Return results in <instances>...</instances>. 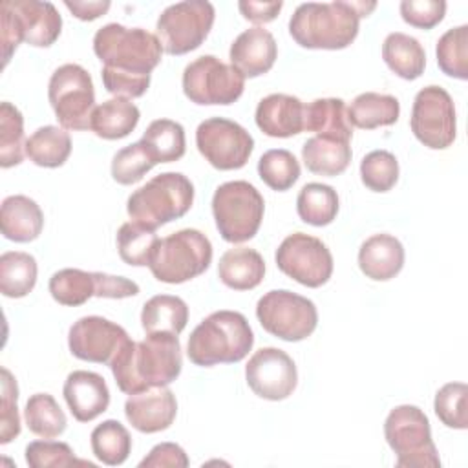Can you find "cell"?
<instances>
[{"instance_id": "cell-1", "label": "cell", "mask_w": 468, "mask_h": 468, "mask_svg": "<svg viewBox=\"0 0 468 468\" xmlns=\"http://www.w3.org/2000/svg\"><path fill=\"white\" fill-rule=\"evenodd\" d=\"M183 366L181 344L172 333H148L144 340H130L113 358L110 369L117 388L133 395L150 388L172 384Z\"/></svg>"}, {"instance_id": "cell-2", "label": "cell", "mask_w": 468, "mask_h": 468, "mask_svg": "<svg viewBox=\"0 0 468 468\" xmlns=\"http://www.w3.org/2000/svg\"><path fill=\"white\" fill-rule=\"evenodd\" d=\"M375 7V2L300 4L289 20V33L307 49H344L356 38L360 18Z\"/></svg>"}, {"instance_id": "cell-3", "label": "cell", "mask_w": 468, "mask_h": 468, "mask_svg": "<svg viewBox=\"0 0 468 468\" xmlns=\"http://www.w3.org/2000/svg\"><path fill=\"white\" fill-rule=\"evenodd\" d=\"M254 344L247 318L238 311H216L203 318L188 336L186 355L192 364L210 367L243 360Z\"/></svg>"}, {"instance_id": "cell-4", "label": "cell", "mask_w": 468, "mask_h": 468, "mask_svg": "<svg viewBox=\"0 0 468 468\" xmlns=\"http://www.w3.org/2000/svg\"><path fill=\"white\" fill-rule=\"evenodd\" d=\"M93 51L106 68L133 75H150L161 62L159 38L143 27H126L117 22L97 29Z\"/></svg>"}, {"instance_id": "cell-5", "label": "cell", "mask_w": 468, "mask_h": 468, "mask_svg": "<svg viewBox=\"0 0 468 468\" xmlns=\"http://www.w3.org/2000/svg\"><path fill=\"white\" fill-rule=\"evenodd\" d=\"M192 203V181L181 172H163L130 194L126 210L133 221L155 230L183 218Z\"/></svg>"}, {"instance_id": "cell-6", "label": "cell", "mask_w": 468, "mask_h": 468, "mask_svg": "<svg viewBox=\"0 0 468 468\" xmlns=\"http://www.w3.org/2000/svg\"><path fill=\"white\" fill-rule=\"evenodd\" d=\"M212 261V243L197 229H181L159 239L150 271L163 283H185L203 274Z\"/></svg>"}, {"instance_id": "cell-7", "label": "cell", "mask_w": 468, "mask_h": 468, "mask_svg": "<svg viewBox=\"0 0 468 468\" xmlns=\"http://www.w3.org/2000/svg\"><path fill=\"white\" fill-rule=\"evenodd\" d=\"M384 435L400 468H439L441 459L431 441L426 413L411 404L393 408L384 422Z\"/></svg>"}, {"instance_id": "cell-8", "label": "cell", "mask_w": 468, "mask_h": 468, "mask_svg": "<svg viewBox=\"0 0 468 468\" xmlns=\"http://www.w3.org/2000/svg\"><path fill=\"white\" fill-rule=\"evenodd\" d=\"M265 212L263 196L249 181H227L212 196V214L221 238L243 243L256 236Z\"/></svg>"}, {"instance_id": "cell-9", "label": "cell", "mask_w": 468, "mask_h": 468, "mask_svg": "<svg viewBox=\"0 0 468 468\" xmlns=\"http://www.w3.org/2000/svg\"><path fill=\"white\" fill-rule=\"evenodd\" d=\"M48 99L64 130H88L95 110V90L90 73L79 64L58 66L48 84Z\"/></svg>"}, {"instance_id": "cell-10", "label": "cell", "mask_w": 468, "mask_h": 468, "mask_svg": "<svg viewBox=\"0 0 468 468\" xmlns=\"http://www.w3.org/2000/svg\"><path fill=\"white\" fill-rule=\"evenodd\" d=\"M216 11L210 2L186 0L168 5L157 18L155 37L168 55L197 49L214 26Z\"/></svg>"}, {"instance_id": "cell-11", "label": "cell", "mask_w": 468, "mask_h": 468, "mask_svg": "<svg viewBox=\"0 0 468 468\" xmlns=\"http://www.w3.org/2000/svg\"><path fill=\"white\" fill-rule=\"evenodd\" d=\"M256 316L267 333L285 342H300L311 336L318 324L316 305L287 289L265 292L256 303Z\"/></svg>"}, {"instance_id": "cell-12", "label": "cell", "mask_w": 468, "mask_h": 468, "mask_svg": "<svg viewBox=\"0 0 468 468\" xmlns=\"http://www.w3.org/2000/svg\"><path fill=\"white\" fill-rule=\"evenodd\" d=\"M245 88V77L214 55L192 60L183 71V91L194 104H232Z\"/></svg>"}, {"instance_id": "cell-13", "label": "cell", "mask_w": 468, "mask_h": 468, "mask_svg": "<svg viewBox=\"0 0 468 468\" xmlns=\"http://www.w3.org/2000/svg\"><path fill=\"white\" fill-rule=\"evenodd\" d=\"M278 269L294 282L316 289L333 274V256L327 245L305 232L289 234L276 249Z\"/></svg>"}, {"instance_id": "cell-14", "label": "cell", "mask_w": 468, "mask_h": 468, "mask_svg": "<svg viewBox=\"0 0 468 468\" xmlns=\"http://www.w3.org/2000/svg\"><path fill=\"white\" fill-rule=\"evenodd\" d=\"M410 126L413 135L431 150H444L455 141L457 121L450 93L441 86L422 88L413 101Z\"/></svg>"}, {"instance_id": "cell-15", "label": "cell", "mask_w": 468, "mask_h": 468, "mask_svg": "<svg viewBox=\"0 0 468 468\" xmlns=\"http://www.w3.org/2000/svg\"><path fill=\"white\" fill-rule=\"evenodd\" d=\"M196 146L214 168L238 170L247 165L254 139L241 124L225 117H210L199 122Z\"/></svg>"}, {"instance_id": "cell-16", "label": "cell", "mask_w": 468, "mask_h": 468, "mask_svg": "<svg viewBox=\"0 0 468 468\" xmlns=\"http://www.w3.org/2000/svg\"><path fill=\"white\" fill-rule=\"evenodd\" d=\"M128 342L130 336L119 324L97 314L79 318L68 333V346L75 358L106 366Z\"/></svg>"}, {"instance_id": "cell-17", "label": "cell", "mask_w": 468, "mask_h": 468, "mask_svg": "<svg viewBox=\"0 0 468 468\" xmlns=\"http://www.w3.org/2000/svg\"><path fill=\"white\" fill-rule=\"evenodd\" d=\"M245 378L260 399L283 400L296 389L298 371L283 349L261 347L249 358Z\"/></svg>"}, {"instance_id": "cell-18", "label": "cell", "mask_w": 468, "mask_h": 468, "mask_svg": "<svg viewBox=\"0 0 468 468\" xmlns=\"http://www.w3.org/2000/svg\"><path fill=\"white\" fill-rule=\"evenodd\" d=\"M176 413L177 400L166 386L133 393L124 402V415L128 422L141 433H157L170 428Z\"/></svg>"}, {"instance_id": "cell-19", "label": "cell", "mask_w": 468, "mask_h": 468, "mask_svg": "<svg viewBox=\"0 0 468 468\" xmlns=\"http://www.w3.org/2000/svg\"><path fill=\"white\" fill-rule=\"evenodd\" d=\"M2 5L11 11L24 42L29 46L49 48L60 37L62 16L51 2L4 0Z\"/></svg>"}, {"instance_id": "cell-20", "label": "cell", "mask_w": 468, "mask_h": 468, "mask_svg": "<svg viewBox=\"0 0 468 468\" xmlns=\"http://www.w3.org/2000/svg\"><path fill=\"white\" fill-rule=\"evenodd\" d=\"M64 400L79 422H90L110 406V389L106 380L93 371L77 369L66 377L62 388Z\"/></svg>"}, {"instance_id": "cell-21", "label": "cell", "mask_w": 468, "mask_h": 468, "mask_svg": "<svg viewBox=\"0 0 468 468\" xmlns=\"http://www.w3.org/2000/svg\"><path fill=\"white\" fill-rule=\"evenodd\" d=\"M278 55V46L271 31L256 26L239 33L230 44V64L249 79L267 73Z\"/></svg>"}, {"instance_id": "cell-22", "label": "cell", "mask_w": 468, "mask_h": 468, "mask_svg": "<svg viewBox=\"0 0 468 468\" xmlns=\"http://www.w3.org/2000/svg\"><path fill=\"white\" fill-rule=\"evenodd\" d=\"M305 104L287 93H271L263 97L254 113L256 126L269 137H292L303 132Z\"/></svg>"}, {"instance_id": "cell-23", "label": "cell", "mask_w": 468, "mask_h": 468, "mask_svg": "<svg viewBox=\"0 0 468 468\" xmlns=\"http://www.w3.org/2000/svg\"><path fill=\"white\" fill-rule=\"evenodd\" d=\"M358 267L369 280H391L404 267V247L391 234H373L358 249Z\"/></svg>"}, {"instance_id": "cell-24", "label": "cell", "mask_w": 468, "mask_h": 468, "mask_svg": "<svg viewBox=\"0 0 468 468\" xmlns=\"http://www.w3.org/2000/svg\"><path fill=\"white\" fill-rule=\"evenodd\" d=\"M44 227V214L35 199L15 194L2 201L0 229L4 238L15 243H27L40 236Z\"/></svg>"}, {"instance_id": "cell-25", "label": "cell", "mask_w": 468, "mask_h": 468, "mask_svg": "<svg viewBox=\"0 0 468 468\" xmlns=\"http://www.w3.org/2000/svg\"><path fill=\"white\" fill-rule=\"evenodd\" d=\"M218 276L229 289L250 291L261 283L265 276V261L254 249L232 247L221 254Z\"/></svg>"}, {"instance_id": "cell-26", "label": "cell", "mask_w": 468, "mask_h": 468, "mask_svg": "<svg viewBox=\"0 0 468 468\" xmlns=\"http://www.w3.org/2000/svg\"><path fill=\"white\" fill-rule=\"evenodd\" d=\"M303 130L314 132L320 137L349 143L353 137V126L347 119L346 102L336 97H325L305 104Z\"/></svg>"}, {"instance_id": "cell-27", "label": "cell", "mask_w": 468, "mask_h": 468, "mask_svg": "<svg viewBox=\"0 0 468 468\" xmlns=\"http://www.w3.org/2000/svg\"><path fill=\"white\" fill-rule=\"evenodd\" d=\"M139 117V108L130 99L113 97L95 106L90 119V130L101 139H122L135 130Z\"/></svg>"}, {"instance_id": "cell-28", "label": "cell", "mask_w": 468, "mask_h": 468, "mask_svg": "<svg viewBox=\"0 0 468 468\" xmlns=\"http://www.w3.org/2000/svg\"><path fill=\"white\" fill-rule=\"evenodd\" d=\"M382 58L386 66L404 80H415L424 73L426 53L415 37L393 31L384 38Z\"/></svg>"}, {"instance_id": "cell-29", "label": "cell", "mask_w": 468, "mask_h": 468, "mask_svg": "<svg viewBox=\"0 0 468 468\" xmlns=\"http://www.w3.org/2000/svg\"><path fill=\"white\" fill-rule=\"evenodd\" d=\"M351 146L347 141H336L329 137H309L302 146V161L309 172L318 176H338L351 161Z\"/></svg>"}, {"instance_id": "cell-30", "label": "cell", "mask_w": 468, "mask_h": 468, "mask_svg": "<svg viewBox=\"0 0 468 468\" xmlns=\"http://www.w3.org/2000/svg\"><path fill=\"white\" fill-rule=\"evenodd\" d=\"M400 104L397 97L377 93V91H364L356 95L347 108V119L351 126L362 130H375L378 126H391L399 121Z\"/></svg>"}, {"instance_id": "cell-31", "label": "cell", "mask_w": 468, "mask_h": 468, "mask_svg": "<svg viewBox=\"0 0 468 468\" xmlns=\"http://www.w3.org/2000/svg\"><path fill=\"white\" fill-rule=\"evenodd\" d=\"M188 322V305L172 294L152 296L141 311V325L148 333L179 335Z\"/></svg>"}, {"instance_id": "cell-32", "label": "cell", "mask_w": 468, "mask_h": 468, "mask_svg": "<svg viewBox=\"0 0 468 468\" xmlns=\"http://www.w3.org/2000/svg\"><path fill=\"white\" fill-rule=\"evenodd\" d=\"M71 154V137L64 128L46 124L35 130L26 141V155L37 166H62Z\"/></svg>"}, {"instance_id": "cell-33", "label": "cell", "mask_w": 468, "mask_h": 468, "mask_svg": "<svg viewBox=\"0 0 468 468\" xmlns=\"http://www.w3.org/2000/svg\"><path fill=\"white\" fill-rule=\"evenodd\" d=\"M141 143L155 163H174L185 155V128L172 119H155L144 130Z\"/></svg>"}, {"instance_id": "cell-34", "label": "cell", "mask_w": 468, "mask_h": 468, "mask_svg": "<svg viewBox=\"0 0 468 468\" xmlns=\"http://www.w3.org/2000/svg\"><path fill=\"white\" fill-rule=\"evenodd\" d=\"M37 260L22 250L0 256V291L7 298H24L37 283Z\"/></svg>"}, {"instance_id": "cell-35", "label": "cell", "mask_w": 468, "mask_h": 468, "mask_svg": "<svg viewBox=\"0 0 468 468\" xmlns=\"http://www.w3.org/2000/svg\"><path fill=\"white\" fill-rule=\"evenodd\" d=\"M296 212L303 223L325 227L333 223L338 214V194L329 185L307 183L298 192Z\"/></svg>"}, {"instance_id": "cell-36", "label": "cell", "mask_w": 468, "mask_h": 468, "mask_svg": "<svg viewBox=\"0 0 468 468\" xmlns=\"http://www.w3.org/2000/svg\"><path fill=\"white\" fill-rule=\"evenodd\" d=\"M90 442L93 455L108 466L122 464L132 452L130 431L115 419L97 424L90 435Z\"/></svg>"}, {"instance_id": "cell-37", "label": "cell", "mask_w": 468, "mask_h": 468, "mask_svg": "<svg viewBox=\"0 0 468 468\" xmlns=\"http://www.w3.org/2000/svg\"><path fill=\"white\" fill-rule=\"evenodd\" d=\"M26 426L31 433L42 439H55L64 433L68 419L58 402L49 393H35L24 408Z\"/></svg>"}, {"instance_id": "cell-38", "label": "cell", "mask_w": 468, "mask_h": 468, "mask_svg": "<svg viewBox=\"0 0 468 468\" xmlns=\"http://www.w3.org/2000/svg\"><path fill=\"white\" fill-rule=\"evenodd\" d=\"M159 238L154 229H148L137 221H126L117 230V250L126 265L144 267L155 252Z\"/></svg>"}, {"instance_id": "cell-39", "label": "cell", "mask_w": 468, "mask_h": 468, "mask_svg": "<svg viewBox=\"0 0 468 468\" xmlns=\"http://www.w3.org/2000/svg\"><path fill=\"white\" fill-rule=\"evenodd\" d=\"M95 272H86L82 269H60L49 278V292L53 300L68 307L86 303L95 296Z\"/></svg>"}, {"instance_id": "cell-40", "label": "cell", "mask_w": 468, "mask_h": 468, "mask_svg": "<svg viewBox=\"0 0 468 468\" xmlns=\"http://www.w3.org/2000/svg\"><path fill=\"white\" fill-rule=\"evenodd\" d=\"M24 155V117L15 104L4 101L0 104V166L11 168L20 165Z\"/></svg>"}, {"instance_id": "cell-41", "label": "cell", "mask_w": 468, "mask_h": 468, "mask_svg": "<svg viewBox=\"0 0 468 468\" xmlns=\"http://www.w3.org/2000/svg\"><path fill=\"white\" fill-rule=\"evenodd\" d=\"M437 64L448 77L466 80L468 79V26H457L448 29L435 48Z\"/></svg>"}, {"instance_id": "cell-42", "label": "cell", "mask_w": 468, "mask_h": 468, "mask_svg": "<svg viewBox=\"0 0 468 468\" xmlns=\"http://www.w3.org/2000/svg\"><path fill=\"white\" fill-rule=\"evenodd\" d=\"M258 176L269 188L276 192H285L298 181L300 163L289 150L272 148L260 157Z\"/></svg>"}, {"instance_id": "cell-43", "label": "cell", "mask_w": 468, "mask_h": 468, "mask_svg": "<svg viewBox=\"0 0 468 468\" xmlns=\"http://www.w3.org/2000/svg\"><path fill=\"white\" fill-rule=\"evenodd\" d=\"M360 179L373 192H388L399 181V161L388 150H373L360 161Z\"/></svg>"}, {"instance_id": "cell-44", "label": "cell", "mask_w": 468, "mask_h": 468, "mask_svg": "<svg viewBox=\"0 0 468 468\" xmlns=\"http://www.w3.org/2000/svg\"><path fill=\"white\" fill-rule=\"evenodd\" d=\"M157 163L141 141L121 148L112 159V177L119 185H133L144 177Z\"/></svg>"}, {"instance_id": "cell-45", "label": "cell", "mask_w": 468, "mask_h": 468, "mask_svg": "<svg viewBox=\"0 0 468 468\" xmlns=\"http://www.w3.org/2000/svg\"><path fill=\"white\" fill-rule=\"evenodd\" d=\"M466 393L468 388L464 382H448L435 393L433 410L444 426L453 430L468 428Z\"/></svg>"}, {"instance_id": "cell-46", "label": "cell", "mask_w": 468, "mask_h": 468, "mask_svg": "<svg viewBox=\"0 0 468 468\" xmlns=\"http://www.w3.org/2000/svg\"><path fill=\"white\" fill-rule=\"evenodd\" d=\"M26 463L31 468H62V466H73L82 464L95 468L93 463L77 459L69 444L60 441H33L26 446Z\"/></svg>"}, {"instance_id": "cell-47", "label": "cell", "mask_w": 468, "mask_h": 468, "mask_svg": "<svg viewBox=\"0 0 468 468\" xmlns=\"http://www.w3.org/2000/svg\"><path fill=\"white\" fill-rule=\"evenodd\" d=\"M18 386L7 367H2V410H0V442L7 444L20 435Z\"/></svg>"}, {"instance_id": "cell-48", "label": "cell", "mask_w": 468, "mask_h": 468, "mask_svg": "<svg viewBox=\"0 0 468 468\" xmlns=\"http://www.w3.org/2000/svg\"><path fill=\"white\" fill-rule=\"evenodd\" d=\"M446 13V2L442 0H402L400 16L406 24L419 29L435 27Z\"/></svg>"}, {"instance_id": "cell-49", "label": "cell", "mask_w": 468, "mask_h": 468, "mask_svg": "<svg viewBox=\"0 0 468 468\" xmlns=\"http://www.w3.org/2000/svg\"><path fill=\"white\" fill-rule=\"evenodd\" d=\"M102 84L108 93L122 99H137L146 93L150 86V75H133L113 68H102Z\"/></svg>"}, {"instance_id": "cell-50", "label": "cell", "mask_w": 468, "mask_h": 468, "mask_svg": "<svg viewBox=\"0 0 468 468\" xmlns=\"http://www.w3.org/2000/svg\"><path fill=\"white\" fill-rule=\"evenodd\" d=\"M190 464L185 450L176 444V442H161L155 444L150 453L139 463L141 468L146 466H155V468H163V466H170V468H186Z\"/></svg>"}, {"instance_id": "cell-51", "label": "cell", "mask_w": 468, "mask_h": 468, "mask_svg": "<svg viewBox=\"0 0 468 468\" xmlns=\"http://www.w3.org/2000/svg\"><path fill=\"white\" fill-rule=\"evenodd\" d=\"M95 282H97V289H95L97 298L121 300V298H130L139 294V285L133 280H128L124 276L95 272Z\"/></svg>"}, {"instance_id": "cell-52", "label": "cell", "mask_w": 468, "mask_h": 468, "mask_svg": "<svg viewBox=\"0 0 468 468\" xmlns=\"http://www.w3.org/2000/svg\"><path fill=\"white\" fill-rule=\"evenodd\" d=\"M283 2H252V0H243L238 4L239 13L243 15L245 20L254 22V24H267L272 22L278 13L282 11Z\"/></svg>"}, {"instance_id": "cell-53", "label": "cell", "mask_w": 468, "mask_h": 468, "mask_svg": "<svg viewBox=\"0 0 468 468\" xmlns=\"http://www.w3.org/2000/svg\"><path fill=\"white\" fill-rule=\"evenodd\" d=\"M0 15H2V49H4V66H5L9 62L13 51L18 48V44L24 38L16 26L15 16L11 15V11L5 5L0 7Z\"/></svg>"}, {"instance_id": "cell-54", "label": "cell", "mask_w": 468, "mask_h": 468, "mask_svg": "<svg viewBox=\"0 0 468 468\" xmlns=\"http://www.w3.org/2000/svg\"><path fill=\"white\" fill-rule=\"evenodd\" d=\"M64 5L73 13V16H77L79 20L90 22L99 18L101 15H104L110 9V2L108 0H99V2H80V0H66Z\"/></svg>"}]
</instances>
